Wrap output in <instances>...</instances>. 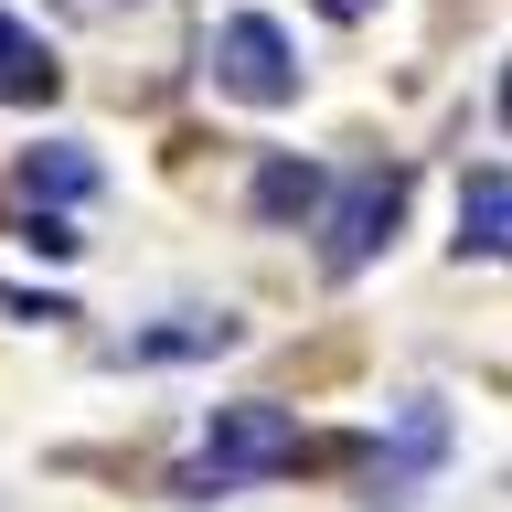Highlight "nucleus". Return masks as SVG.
Masks as SVG:
<instances>
[{
	"label": "nucleus",
	"instance_id": "f257e3e1",
	"mask_svg": "<svg viewBox=\"0 0 512 512\" xmlns=\"http://www.w3.org/2000/svg\"><path fill=\"white\" fill-rule=\"evenodd\" d=\"M267 470H299V416L267 406V395H246V406H214V427H203V470H192L182 491L203 502V491H235V480H267Z\"/></svg>",
	"mask_w": 512,
	"mask_h": 512
},
{
	"label": "nucleus",
	"instance_id": "f03ea898",
	"mask_svg": "<svg viewBox=\"0 0 512 512\" xmlns=\"http://www.w3.org/2000/svg\"><path fill=\"white\" fill-rule=\"evenodd\" d=\"M214 86L246 96V107H288V96H299V54H288V32L267 22V11H235V22L214 32Z\"/></svg>",
	"mask_w": 512,
	"mask_h": 512
},
{
	"label": "nucleus",
	"instance_id": "7ed1b4c3",
	"mask_svg": "<svg viewBox=\"0 0 512 512\" xmlns=\"http://www.w3.org/2000/svg\"><path fill=\"white\" fill-rule=\"evenodd\" d=\"M395 214H406V171H363V182L342 192V214H331V246H320V267H331V278L374 267V246L395 235Z\"/></svg>",
	"mask_w": 512,
	"mask_h": 512
},
{
	"label": "nucleus",
	"instance_id": "20e7f679",
	"mask_svg": "<svg viewBox=\"0 0 512 512\" xmlns=\"http://www.w3.org/2000/svg\"><path fill=\"white\" fill-rule=\"evenodd\" d=\"M54 75H64V64L43 54V32L0 11V107H43V96H54Z\"/></svg>",
	"mask_w": 512,
	"mask_h": 512
},
{
	"label": "nucleus",
	"instance_id": "39448f33",
	"mask_svg": "<svg viewBox=\"0 0 512 512\" xmlns=\"http://www.w3.org/2000/svg\"><path fill=\"white\" fill-rule=\"evenodd\" d=\"M22 192H32V203H86V192H96V160L75 150V139H54V150H22Z\"/></svg>",
	"mask_w": 512,
	"mask_h": 512
},
{
	"label": "nucleus",
	"instance_id": "423d86ee",
	"mask_svg": "<svg viewBox=\"0 0 512 512\" xmlns=\"http://www.w3.org/2000/svg\"><path fill=\"white\" fill-rule=\"evenodd\" d=\"M502 214H512V182H502V171H480L470 203H459V256H502V246H512Z\"/></svg>",
	"mask_w": 512,
	"mask_h": 512
},
{
	"label": "nucleus",
	"instance_id": "0eeeda50",
	"mask_svg": "<svg viewBox=\"0 0 512 512\" xmlns=\"http://www.w3.org/2000/svg\"><path fill=\"white\" fill-rule=\"evenodd\" d=\"M310 203H320L310 160H267V171H256V214H310Z\"/></svg>",
	"mask_w": 512,
	"mask_h": 512
},
{
	"label": "nucleus",
	"instance_id": "6e6552de",
	"mask_svg": "<svg viewBox=\"0 0 512 512\" xmlns=\"http://www.w3.org/2000/svg\"><path fill=\"white\" fill-rule=\"evenodd\" d=\"M320 11H331V22H363V11H374V0H320Z\"/></svg>",
	"mask_w": 512,
	"mask_h": 512
},
{
	"label": "nucleus",
	"instance_id": "1a4fd4ad",
	"mask_svg": "<svg viewBox=\"0 0 512 512\" xmlns=\"http://www.w3.org/2000/svg\"><path fill=\"white\" fill-rule=\"evenodd\" d=\"M75 11H118V0H75Z\"/></svg>",
	"mask_w": 512,
	"mask_h": 512
}]
</instances>
